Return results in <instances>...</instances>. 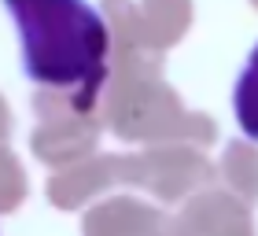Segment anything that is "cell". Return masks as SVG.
<instances>
[{
  "instance_id": "7a4b0ae2",
  "label": "cell",
  "mask_w": 258,
  "mask_h": 236,
  "mask_svg": "<svg viewBox=\"0 0 258 236\" xmlns=\"http://www.w3.org/2000/svg\"><path fill=\"white\" fill-rule=\"evenodd\" d=\"M232 111H236L240 133L258 140V44L251 48L247 63H243L240 78H236V89H232Z\"/></svg>"
},
{
  "instance_id": "6da1fadb",
  "label": "cell",
  "mask_w": 258,
  "mask_h": 236,
  "mask_svg": "<svg viewBox=\"0 0 258 236\" xmlns=\"http://www.w3.org/2000/svg\"><path fill=\"white\" fill-rule=\"evenodd\" d=\"M33 85L67 92L78 111L92 107L107 81L111 30L89 0H4Z\"/></svg>"
}]
</instances>
